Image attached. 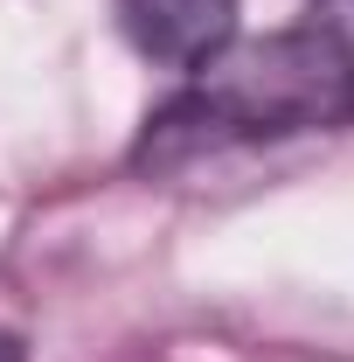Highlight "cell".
Wrapping results in <instances>:
<instances>
[{
    "label": "cell",
    "instance_id": "277c9868",
    "mask_svg": "<svg viewBox=\"0 0 354 362\" xmlns=\"http://www.w3.org/2000/svg\"><path fill=\"white\" fill-rule=\"evenodd\" d=\"M0 362H28V356H21V341H14L7 327H0Z\"/></svg>",
    "mask_w": 354,
    "mask_h": 362
},
{
    "label": "cell",
    "instance_id": "6da1fadb",
    "mask_svg": "<svg viewBox=\"0 0 354 362\" xmlns=\"http://www.w3.org/2000/svg\"><path fill=\"white\" fill-rule=\"evenodd\" d=\"M188 77L195 84L146 119L133 168L167 175V168H188L222 146L354 126V70L312 21L271 28V35H236Z\"/></svg>",
    "mask_w": 354,
    "mask_h": 362
},
{
    "label": "cell",
    "instance_id": "7a4b0ae2",
    "mask_svg": "<svg viewBox=\"0 0 354 362\" xmlns=\"http://www.w3.org/2000/svg\"><path fill=\"white\" fill-rule=\"evenodd\" d=\"M111 7L126 42L167 70H202L216 49L236 42V14H243V0H111Z\"/></svg>",
    "mask_w": 354,
    "mask_h": 362
},
{
    "label": "cell",
    "instance_id": "3957f363",
    "mask_svg": "<svg viewBox=\"0 0 354 362\" xmlns=\"http://www.w3.org/2000/svg\"><path fill=\"white\" fill-rule=\"evenodd\" d=\"M306 21H312L334 49H341V56H348V70H354V0H312Z\"/></svg>",
    "mask_w": 354,
    "mask_h": 362
}]
</instances>
